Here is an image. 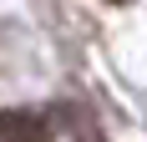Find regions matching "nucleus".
<instances>
[{
    "label": "nucleus",
    "mask_w": 147,
    "mask_h": 142,
    "mask_svg": "<svg viewBox=\"0 0 147 142\" xmlns=\"http://www.w3.org/2000/svg\"><path fill=\"white\" fill-rule=\"evenodd\" d=\"M56 122L41 107H15V112H0V142H51Z\"/></svg>",
    "instance_id": "f257e3e1"
},
{
    "label": "nucleus",
    "mask_w": 147,
    "mask_h": 142,
    "mask_svg": "<svg viewBox=\"0 0 147 142\" xmlns=\"http://www.w3.org/2000/svg\"><path fill=\"white\" fill-rule=\"evenodd\" d=\"M81 142H102V132H96V127H86V132H81Z\"/></svg>",
    "instance_id": "f03ea898"
}]
</instances>
